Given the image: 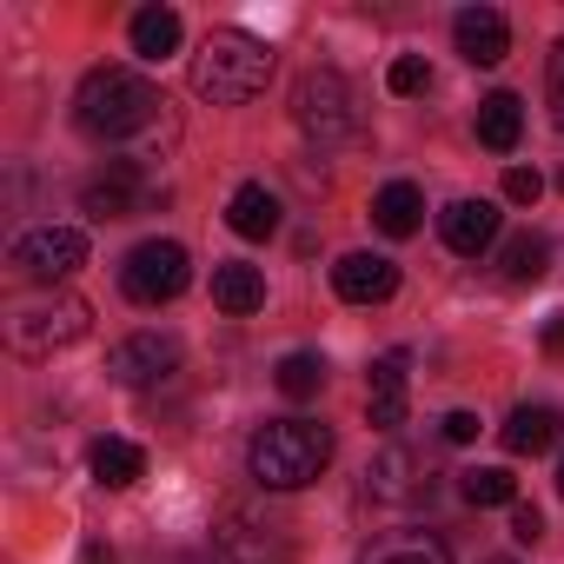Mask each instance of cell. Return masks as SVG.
I'll use <instances>...</instances> for the list:
<instances>
[{
  "label": "cell",
  "mask_w": 564,
  "mask_h": 564,
  "mask_svg": "<svg viewBox=\"0 0 564 564\" xmlns=\"http://www.w3.org/2000/svg\"><path fill=\"white\" fill-rule=\"evenodd\" d=\"M246 465L265 491H300L333 465V425L319 419H265L246 445Z\"/></svg>",
  "instance_id": "obj_1"
},
{
  "label": "cell",
  "mask_w": 564,
  "mask_h": 564,
  "mask_svg": "<svg viewBox=\"0 0 564 564\" xmlns=\"http://www.w3.org/2000/svg\"><path fill=\"white\" fill-rule=\"evenodd\" d=\"M452 41H458V54H465L471 67H498V61L511 54V28H505L498 8H465V14L452 21Z\"/></svg>",
  "instance_id": "obj_14"
},
{
  "label": "cell",
  "mask_w": 564,
  "mask_h": 564,
  "mask_svg": "<svg viewBox=\"0 0 564 564\" xmlns=\"http://www.w3.org/2000/svg\"><path fill=\"white\" fill-rule=\"evenodd\" d=\"M226 226H232L239 239H272V232H279V193L259 186V180H246V186L226 199Z\"/></svg>",
  "instance_id": "obj_17"
},
{
  "label": "cell",
  "mask_w": 564,
  "mask_h": 564,
  "mask_svg": "<svg viewBox=\"0 0 564 564\" xmlns=\"http://www.w3.org/2000/svg\"><path fill=\"white\" fill-rule=\"evenodd\" d=\"M438 239L458 252V259H478L491 239H498V206L491 199H452L438 213Z\"/></svg>",
  "instance_id": "obj_13"
},
{
  "label": "cell",
  "mask_w": 564,
  "mask_h": 564,
  "mask_svg": "<svg viewBox=\"0 0 564 564\" xmlns=\"http://www.w3.org/2000/svg\"><path fill=\"white\" fill-rule=\"evenodd\" d=\"M293 120H300V133L326 153V147H346L352 133H359V100H352V80L339 74V67H313L306 80H300V94H293Z\"/></svg>",
  "instance_id": "obj_4"
},
{
  "label": "cell",
  "mask_w": 564,
  "mask_h": 564,
  "mask_svg": "<svg viewBox=\"0 0 564 564\" xmlns=\"http://www.w3.org/2000/svg\"><path fill=\"white\" fill-rule=\"evenodd\" d=\"M333 293H339L346 306H386V300L399 293V265H392L386 252H346V259L333 265Z\"/></svg>",
  "instance_id": "obj_11"
},
{
  "label": "cell",
  "mask_w": 564,
  "mask_h": 564,
  "mask_svg": "<svg viewBox=\"0 0 564 564\" xmlns=\"http://www.w3.org/2000/svg\"><path fill=\"white\" fill-rule=\"evenodd\" d=\"M438 432H445V445H471L478 438V412H445Z\"/></svg>",
  "instance_id": "obj_30"
},
{
  "label": "cell",
  "mask_w": 564,
  "mask_h": 564,
  "mask_svg": "<svg viewBox=\"0 0 564 564\" xmlns=\"http://www.w3.org/2000/svg\"><path fill=\"white\" fill-rule=\"evenodd\" d=\"M557 186H564V180H557Z\"/></svg>",
  "instance_id": "obj_36"
},
{
  "label": "cell",
  "mask_w": 564,
  "mask_h": 564,
  "mask_svg": "<svg viewBox=\"0 0 564 564\" xmlns=\"http://www.w3.org/2000/svg\"><path fill=\"white\" fill-rule=\"evenodd\" d=\"M372 226H379L386 239H412V232L425 226V193H419L412 180L379 186V199H372Z\"/></svg>",
  "instance_id": "obj_18"
},
{
  "label": "cell",
  "mask_w": 564,
  "mask_h": 564,
  "mask_svg": "<svg viewBox=\"0 0 564 564\" xmlns=\"http://www.w3.org/2000/svg\"><path fill=\"white\" fill-rule=\"evenodd\" d=\"M87 465H94V478H100L107 491H127V485H140V478H147V452H140L133 438H94Z\"/></svg>",
  "instance_id": "obj_21"
},
{
  "label": "cell",
  "mask_w": 564,
  "mask_h": 564,
  "mask_svg": "<svg viewBox=\"0 0 564 564\" xmlns=\"http://www.w3.org/2000/svg\"><path fill=\"white\" fill-rule=\"evenodd\" d=\"M538 193H544V180H538L531 166H511V173H505V199H511V206H531Z\"/></svg>",
  "instance_id": "obj_29"
},
{
  "label": "cell",
  "mask_w": 564,
  "mask_h": 564,
  "mask_svg": "<svg viewBox=\"0 0 564 564\" xmlns=\"http://www.w3.org/2000/svg\"><path fill=\"white\" fill-rule=\"evenodd\" d=\"M491 564H511V557H491Z\"/></svg>",
  "instance_id": "obj_35"
},
{
  "label": "cell",
  "mask_w": 564,
  "mask_h": 564,
  "mask_svg": "<svg viewBox=\"0 0 564 564\" xmlns=\"http://www.w3.org/2000/svg\"><path fill=\"white\" fill-rule=\"evenodd\" d=\"M419 478H432V471H425V458L405 452V445H386V452L366 465V491H372V498H392V505H399V498H419Z\"/></svg>",
  "instance_id": "obj_15"
},
{
  "label": "cell",
  "mask_w": 564,
  "mask_h": 564,
  "mask_svg": "<svg viewBox=\"0 0 564 564\" xmlns=\"http://www.w3.org/2000/svg\"><path fill=\"white\" fill-rule=\"evenodd\" d=\"M498 265H505L511 286H538V279L551 272V239L544 232H511L505 252H498Z\"/></svg>",
  "instance_id": "obj_22"
},
{
  "label": "cell",
  "mask_w": 564,
  "mask_h": 564,
  "mask_svg": "<svg viewBox=\"0 0 564 564\" xmlns=\"http://www.w3.org/2000/svg\"><path fill=\"white\" fill-rule=\"evenodd\" d=\"M538 346H544L551 359H564V313H551V319H544V333H538Z\"/></svg>",
  "instance_id": "obj_32"
},
{
  "label": "cell",
  "mask_w": 564,
  "mask_h": 564,
  "mask_svg": "<svg viewBox=\"0 0 564 564\" xmlns=\"http://www.w3.org/2000/svg\"><path fill=\"white\" fill-rule=\"evenodd\" d=\"M133 54H140V61L180 54V14H173V8H140V14H133Z\"/></svg>",
  "instance_id": "obj_24"
},
{
  "label": "cell",
  "mask_w": 564,
  "mask_h": 564,
  "mask_svg": "<svg viewBox=\"0 0 564 564\" xmlns=\"http://www.w3.org/2000/svg\"><path fill=\"white\" fill-rule=\"evenodd\" d=\"M544 100H551V120L564 133V41L551 47V67H544Z\"/></svg>",
  "instance_id": "obj_28"
},
{
  "label": "cell",
  "mask_w": 564,
  "mask_h": 564,
  "mask_svg": "<svg viewBox=\"0 0 564 564\" xmlns=\"http://www.w3.org/2000/svg\"><path fill=\"white\" fill-rule=\"evenodd\" d=\"M80 206H87L94 219H133V213H147V206H153V180H147L133 160H113L100 180H87V186H80Z\"/></svg>",
  "instance_id": "obj_10"
},
{
  "label": "cell",
  "mask_w": 564,
  "mask_h": 564,
  "mask_svg": "<svg viewBox=\"0 0 564 564\" xmlns=\"http://www.w3.org/2000/svg\"><path fill=\"white\" fill-rule=\"evenodd\" d=\"M564 438V412L557 405H518L511 419H505V445L518 452V458H538V452H551Z\"/></svg>",
  "instance_id": "obj_19"
},
{
  "label": "cell",
  "mask_w": 564,
  "mask_h": 564,
  "mask_svg": "<svg viewBox=\"0 0 564 564\" xmlns=\"http://www.w3.org/2000/svg\"><path fill=\"white\" fill-rule=\"evenodd\" d=\"M458 491H465V505H518V478L505 471V465H478V471H465L458 478Z\"/></svg>",
  "instance_id": "obj_25"
},
{
  "label": "cell",
  "mask_w": 564,
  "mask_h": 564,
  "mask_svg": "<svg viewBox=\"0 0 564 564\" xmlns=\"http://www.w3.org/2000/svg\"><path fill=\"white\" fill-rule=\"evenodd\" d=\"M186 279H193V265H186V246H180V239H140V246L120 259V293H127L133 306H166V300H180Z\"/></svg>",
  "instance_id": "obj_6"
},
{
  "label": "cell",
  "mask_w": 564,
  "mask_h": 564,
  "mask_svg": "<svg viewBox=\"0 0 564 564\" xmlns=\"http://www.w3.org/2000/svg\"><path fill=\"white\" fill-rule=\"evenodd\" d=\"M213 544L226 551V564H293L286 524L265 518V511H246V505H226V511H219Z\"/></svg>",
  "instance_id": "obj_8"
},
{
  "label": "cell",
  "mask_w": 564,
  "mask_h": 564,
  "mask_svg": "<svg viewBox=\"0 0 564 564\" xmlns=\"http://www.w3.org/2000/svg\"><path fill=\"white\" fill-rule=\"evenodd\" d=\"M272 379H279V392H286V399H319V386H326V359H319V352H286Z\"/></svg>",
  "instance_id": "obj_26"
},
{
  "label": "cell",
  "mask_w": 564,
  "mask_h": 564,
  "mask_svg": "<svg viewBox=\"0 0 564 564\" xmlns=\"http://www.w3.org/2000/svg\"><path fill=\"white\" fill-rule=\"evenodd\" d=\"M359 564H452V551H445L438 531H386V538L366 544Z\"/></svg>",
  "instance_id": "obj_20"
},
{
  "label": "cell",
  "mask_w": 564,
  "mask_h": 564,
  "mask_svg": "<svg viewBox=\"0 0 564 564\" xmlns=\"http://www.w3.org/2000/svg\"><path fill=\"white\" fill-rule=\"evenodd\" d=\"M87 319H94L87 300H74V293H41V300H28V306L8 313V346L28 352V359H47V352L74 346V339L87 333Z\"/></svg>",
  "instance_id": "obj_5"
},
{
  "label": "cell",
  "mask_w": 564,
  "mask_h": 564,
  "mask_svg": "<svg viewBox=\"0 0 564 564\" xmlns=\"http://www.w3.org/2000/svg\"><path fill=\"white\" fill-rule=\"evenodd\" d=\"M272 80V47L252 41L246 28H213L206 47L193 54V94L213 107H246Z\"/></svg>",
  "instance_id": "obj_2"
},
{
  "label": "cell",
  "mask_w": 564,
  "mask_h": 564,
  "mask_svg": "<svg viewBox=\"0 0 564 564\" xmlns=\"http://www.w3.org/2000/svg\"><path fill=\"white\" fill-rule=\"evenodd\" d=\"M74 120L87 140H133L140 127L160 120V94L133 67H94L74 94Z\"/></svg>",
  "instance_id": "obj_3"
},
{
  "label": "cell",
  "mask_w": 564,
  "mask_h": 564,
  "mask_svg": "<svg viewBox=\"0 0 564 564\" xmlns=\"http://www.w3.org/2000/svg\"><path fill=\"white\" fill-rule=\"evenodd\" d=\"M107 372H113V386H127V392L166 386V379L180 372V339H166V333H133V339H120V346L107 352Z\"/></svg>",
  "instance_id": "obj_9"
},
{
  "label": "cell",
  "mask_w": 564,
  "mask_h": 564,
  "mask_svg": "<svg viewBox=\"0 0 564 564\" xmlns=\"http://www.w3.org/2000/svg\"><path fill=\"white\" fill-rule=\"evenodd\" d=\"M538 531H544L538 505H511V538H518V544H538Z\"/></svg>",
  "instance_id": "obj_31"
},
{
  "label": "cell",
  "mask_w": 564,
  "mask_h": 564,
  "mask_svg": "<svg viewBox=\"0 0 564 564\" xmlns=\"http://www.w3.org/2000/svg\"><path fill=\"white\" fill-rule=\"evenodd\" d=\"M405 366H412V352H379L372 359V372H366V419L379 425V432H399L405 425Z\"/></svg>",
  "instance_id": "obj_12"
},
{
  "label": "cell",
  "mask_w": 564,
  "mask_h": 564,
  "mask_svg": "<svg viewBox=\"0 0 564 564\" xmlns=\"http://www.w3.org/2000/svg\"><path fill=\"white\" fill-rule=\"evenodd\" d=\"M518 133H524V107H518V94H491V100H478V140H485L491 153H511Z\"/></svg>",
  "instance_id": "obj_23"
},
{
  "label": "cell",
  "mask_w": 564,
  "mask_h": 564,
  "mask_svg": "<svg viewBox=\"0 0 564 564\" xmlns=\"http://www.w3.org/2000/svg\"><path fill=\"white\" fill-rule=\"evenodd\" d=\"M213 306H219V313H232V319L259 313V306H265V272H259V265H246V259L213 265Z\"/></svg>",
  "instance_id": "obj_16"
},
{
  "label": "cell",
  "mask_w": 564,
  "mask_h": 564,
  "mask_svg": "<svg viewBox=\"0 0 564 564\" xmlns=\"http://www.w3.org/2000/svg\"><path fill=\"white\" fill-rule=\"evenodd\" d=\"M8 265L21 279H34V286H61V279H74L87 265V232L80 226H34V232L14 239Z\"/></svg>",
  "instance_id": "obj_7"
},
{
  "label": "cell",
  "mask_w": 564,
  "mask_h": 564,
  "mask_svg": "<svg viewBox=\"0 0 564 564\" xmlns=\"http://www.w3.org/2000/svg\"><path fill=\"white\" fill-rule=\"evenodd\" d=\"M425 80H432V67H425V54H399V61H392V74H386V87H392L399 100H412V94H425Z\"/></svg>",
  "instance_id": "obj_27"
},
{
  "label": "cell",
  "mask_w": 564,
  "mask_h": 564,
  "mask_svg": "<svg viewBox=\"0 0 564 564\" xmlns=\"http://www.w3.org/2000/svg\"><path fill=\"white\" fill-rule=\"evenodd\" d=\"M80 564H120V557H113V544H87V551H80Z\"/></svg>",
  "instance_id": "obj_33"
},
{
  "label": "cell",
  "mask_w": 564,
  "mask_h": 564,
  "mask_svg": "<svg viewBox=\"0 0 564 564\" xmlns=\"http://www.w3.org/2000/svg\"><path fill=\"white\" fill-rule=\"evenodd\" d=\"M557 491H564V465H557Z\"/></svg>",
  "instance_id": "obj_34"
}]
</instances>
